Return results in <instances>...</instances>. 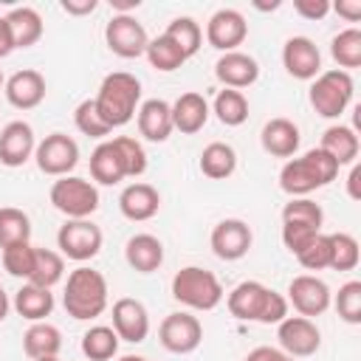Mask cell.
<instances>
[{
	"label": "cell",
	"instance_id": "13",
	"mask_svg": "<svg viewBox=\"0 0 361 361\" xmlns=\"http://www.w3.org/2000/svg\"><path fill=\"white\" fill-rule=\"evenodd\" d=\"M212 251L214 257L226 259V262H234V259H243L254 243V234H251V226L240 217H226L220 220L214 228H212Z\"/></svg>",
	"mask_w": 361,
	"mask_h": 361
},
{
	"label": "cell",
	"instance_id": "16",
	"mask_svg": "<svg viewBox=\"0 0 361 361\" xmlns=\"http://www.w3.org/2000/svg\"><path fill=\"white\" fill-rule=\"evenodd\" d=\"M113 330H116L118 341L141 344L149 336V313H147L144 302H138L133 296L116 299L113 302Z\"/></svg>",
	"mask_w": 361,
	"mask_h": 361
},
{
	"label": "cell",
	"instance_id": "31",
	"mask_svg": "<svg viewBox=\"0 0 361 361\" xmlns=\"http://www.w3.org/2000/svg\"><path fill=\"white\" fill-rule=\"evenodd\" d=\"M14 310L28 319V322H45V316L54 313V293L48 288H39V285H31L25 282L17 293H14Z\"/></svg>",
	"mask_w": 361,
	"mask_h": 361
},
{
	"label": "cell",
	"instance_id": "5",
	"mask_svg": "<svg viewBox=\"0 0 361 361\" xmlns=\"http://www.w3.org/2000/svg\"><path fill=\"white\" fill-rule=\"evenodd\" d=\"M353 93H355V85H353V76L347 71H322L313 82H310V90H307V99H310V107L322 116V118H338L350 102H353Z\"/></svg>",
	"mask_w": 361,
	"mask_h": 361
},
{
	"label": "cell",
	"instance_id": "39",
	"mask_svg": "<svg viewBox=\"0 0 361 361\" xmlns=\"http://www.w3.org/2000/svg\"><path fill=\"white\" fill-rule=\"evenodd\" d=\"M358 259H361V248L353 234L347 231L330 234V268L333 271H353Z\"/></svg>",
	"mask_w": 361,
	"mask_h": 361
},
{
	"label": "cell",
	"instance_id": "49",
	"mask_svg": "<svg viewBox=\"0 0 361 361\" xmlns=\"http://www.w3.org/2000/svg\"><path fill=\"white\" fill-rule=\"evenodd\" d=\"M330 8L344 17L347 23H358L361 20V0H338V3H330Z\"/></svg>",
	"mask_w": 361,
	"mask_h": 361
},
{
	"label": "cell",
	"instance_id": "23",
	"mask_svg": "<svg viewBox=\"0 0 361 361\" xmlns=\"http://www.w3.org/2000/svg\"><path fill=\"white\" fill-rule=\"evenodd\" d=\"M135 121H138V133L152 141V144H161L172 135V107L169 102L164 99H147L138 104V113H135Z\"/></svg>",
	"mask_w": 361,
	"mask_h": 361
},
{
	"label": "cell",
	"instance_id": "21",
	"mask_svg": "<svg viewBox=\"0 0 361 361\" xmlns=\"http://www.w3.org/2000/svg\"><path fill=\"white\" fill-rule=\"evenodd\" d=\"M259 144L274 158H293L296 149H299V144H302V135H299V127L290 118L276 116V118H271V121L262 124Z\"/></svg>",
	"mask_w": 361,
	"mask_h": 361
},
{
	"label": "cell",
	"instance_id": "53",
	"mask_svg": "<svg viewBox=\"0 0 361 361\" xmlns=\"http://www.w3.org/2000/svg\"><path fill=\"white\" fill-rule=\"evenodd\" d=\"M11 51H14V37H11V28H8L6 17H0V59H6Z\"/></svg>",
	"mask_w": 361,
	"mask_h": 361
},
{
	"label": "cell",
	"instance_id": "25",
	"mask_svg": "<svg viewBox=\"0 0 361 361\" xmlns=\"http://www.w3.org/2000/svg\"><path fill=\"white\" fill-rule=\"evenodd\" d=\"M124 259L138 274H152L164 265V243L155 234H133L124 245Z\"/></svg>",
	"mask_w": 361,
	"mask_h": 361
},
{
	"label": "cell",
	"instance_id": "57",
	"mask_svg": "<svg viewBox=\"0 0 361 361\" xmlns=\"http://www.w3.org/2000/svg\"><path fill=\"white\" fill-rule=\"evenodd\" d=\"M37 361H62L59 355H51V358H37Z\"/></svg>",
	"mask_w": 361,
	"mask_h": 361
},
{
	"label": "cell",
	"instance_id": "45",
	"mask_svg": "<svg viewBox=\"0 0 361 361\" xmlns=\"http://www.w3.org/2000/svg\"><path fill=\"white\" fill-rule=\"evenodd\" d=\"M299 265L307 268V271H322V268H330V234H316L299 254H296Z\"/></svg>",
	"mask_w": 361,
	"mask_h": 361
},
{
	"label": "cell",
	"instance_id": "55",
	"mask_svg": "<svg viewBox=\"0 0 361 361\" xmlns=\"http://www.w3.org/2000/svg\"><path fill=\"white\" fill-rule=\"evenodd\" d=\"M8 310H11V302H8V293H6V288L0 285V322L8 316Z\"/></svg>",
	"mask_w": 361,
	"mask_h": 361
},
{
	"label": "cell",
	"instance_id": "27",
	"mask_svg": "<svg viewBox=\"0 0 361 361\" xmlns=\"http://www.w3.org/2000/svg\"><path fill=\"white\" fill-rule=\"evenodd\" d=\"M319 149H324L338 166H350V164L358 161V149H361L358 133L353 127H347V124H333V127H327L322 133Z\"/></svg>",
	"mask_w": 361,
	"mask_h": 361
},
{
	"label": "cell",
	"instance_id": "11",
	"mask_svg": "<svg viewBox=\"0 0 361 361\" xmlns=\"http://www.w3.org/2000/svg\"><path fill=\"white\" fill-rule=\"evenodd\" d=\"M288 305H293V310L305 319H316L322 313L330 310V302H333V293L327 288L324 279L313 276V274H299L290 279L288 285Z\"/></svg>",
	"mask_w": 361,
	"mask_h": 361
},
{
	"label": "cell",
	"instance_id": "15",
	"mask_svg": "<svg viewBox=\"0 0 361 361\" xmlns=\"http://www.w3.org/2000/svg\"><path fill=\"white\" fill-rule=\"evenodd\" d=\"M34 149H37V135L28 121L17 118L0 130V164L3 166L8 169L23 166L25 161L34 158Z\"/></svg>",
	"mask_w": 361,
	"mask_h": 361
},
{
	"label": "cell",
	"instance_id": "17",
	"mask_svg": "<svg viewBox=\"0 0 361 361\" xmlns=\"http://www.w3.org/2000/svg\"><path fill=\"white\" fill-rule=\"evenodd\" d=\"M282 65L293 79L313 82L322 73V54L310 37H290L282 45Z\"/></svg>",
	"mask_w": 361,
	"mask_h": 361
},
{
	"label": "cell",
	"instance_id": "56",
	"mask_svg": "<svg viewBox=\"0 0 361 361\" xmlns=\"http://www.w3.org/2000/svg\"><path fill=\"white\" fill-rule=\"evenodd\" d=\"M118 361H149V358H144V355H121Z\"/></svg>",
	"mask_w": 361,
	"mask_h": 361
},
{
	"label": "cell",
	"instance_id": "54",
	"mask_svg": "<svg viewBox=\"0 0 361 361\" xmlns=\"http://www.w3.org/2000/svg\"><path fill=\"white\" fill-rule=\"evenodd\" d=\"M110 6H113L118 14H130L133 8H138V6H141V0H110Z\"/></svg>",
	"mask_w": 361,
	"mask_h": 361
},
{
	"label": "cell",
	"instance_id": "46",
	"mask_svg": "<svg viewBox=\"0 0 361 361\" xmlns=\"http://www.w3.org/2000/svg\"><path fill=\"white\" fill-rule=\"evenodd\" d=\"M319 231L316 228H310V226H296V223H282V243H285V248L296 257L313 237H316Z\"/></svg>",
	"mask_w": 361,
	"mask_h": 361
},
{
	"label": "cell",
	"instance_id": "1",
	"mask_svg": "<svg viewBox=\"0 0 361 361\" xmlns=\"http://www.w3.org/2000/svg\"><path fill=\"white\" fill-rule=\"evenodd\" d=\"M338 175V164L319 147L307 149L305 155H293L279 169V189L290 197H307L310 192L333 183Z\"/></svg>",
	"mask_w": 361,
	"mask_h": 361
},
{
	"label": "cell",
	"instance_id": "20",
	"mask_svg": "<svg viewBox=\"0 0 361 361\" xmlns=\"http://www.w3.org/2000/svg\"><path fill=\"white\" fill-rule=\"evenodd\" d=\"M118 209L127 220L133 223H144V220H152L161 209V195L152 183H144V180H133L130 186L121 189L118 195Z\"/></svg>",
	"mask_w": 361,
	"mask_h": 361
},
{
	"label": "cell",
	"instance_id": "59",
	"mask_svg": "<svg viewBox=\"0 0 361 361\" xmlns=\"http://www.w3.org/2000/svg\"><path fill=\"white\" fill-rule=\"evenodd\" d=\"M288 361H293V358H288Z\"/></svg>",
	"mask_w": 361,
	"mask_h": 361
},
{
	"label": "cell",
	"instance_id": "47",
	"mask_svg": "<svg viewBox=\"0 0 361 361\" xmlns=\"http://www.w3.org/2000/svg\"><path fill=\"white\" fill-rule=\"evenodd\" d=\"M288 299L282 296V293H276V290H268V299H265V307H262V313H259V324H279L285 316H288Z\"/></svg>",
	"mask_w": 361,
	"mask_h": 361
},
{
	"label": "cell",
	"instance_id": "8",
	"mask_svg": "<svg viewBox=\"0 0 361 361\" xmlns=\"http://www.w3.org/2000/svg\"><path fill=\"white\" fill-rule=\"evenodd\" d=\"M34 161H37L39 172H45L51 178H65L79 164V144L65 133H51L42 141H37Z\"/></svg>",
	"mask_w": 361,
	"mask_h": 361
},
{
	"label": "cell",
	"instance_id": "48",
	"mask_svg": "<svg viewBox=\"0 0 361 361\" xmlns=\"http://www.w3.org/2000/svg\"><path fill=\"white\" fill-rule=\"evenodd\" d=\"M293 11L305 20H324L330 11V0H293Z\"/></svg>",
	"mask_w": 361,
	"mask_h": 361
},
{
	"label": "cell",
	"instance_id": "42",
	"mask_svg": "<svg viewBox=\"0 0 361 361\" xmlns=\"http://www.w3.org/2000/svg\"><path fill=\"white\" fill-rule=\"evenodd\" d=\"M34 251H37V245H31V240L28 243H14V245L3 248V268L11 276L28 282L31 268H34Z\"/></svg>",
	"mask_w": 361,
	"mask_h": 361
},
{
	"label": "cell",
	"instance_id": "33",
	"mask_svg": "<svg viewBox=\"0 0 361 361\" xmlns=\"http://www.w3.org/2000/svg\"><path fill=\"white\" fill-rule=\"evenodd\" d=\"M212 113L217 116L220 124L226 127H240L248 121V99L243 96V90H231V87H223L214 102H212Z\"/></svg>",
	"mask_w": 361,
	"mask_h": 361
},
{
	"label": "cell",
	"instance_id": "19",
	"mask_svg": "<svg viewBox=\"0 0 361 361\" xmlns=\"http://www.w3.org/2000/svg\"><path fill=\"white\" fill-rule=\"evenodd\" d=\"M214 79L223 87L243 90V87H251L259 79V65L251 54L228 51V54H220V59L214 62Z\"/></svg>",
	"mask_w": 361,
	"mask_h": 361
},
{
	"label": "cell",
	"instance_id": "12",
	"mask_svg": "<svg viewBox=\"0 0 361 361\" xmlns=\"http://www.w3.org/2000/svg\"><path fill=\"white\" fill-rule=\"evenodd\" d=\"M276 338H279V350L288 358H307L322 347V333L316 322L305 316H285L276 324Z\"/></svg>",
	"mask_w": 361,
	"mask_h": 361
},
{
	"label": "cell",
	"instance_id": "36",
	"mask_svg": "<svg viewBox=\"0 0 361 361\" xmlns=\"http://www.w3.org/2000/svg\"><path fill=\"white\" fill-rule=\"evenodd\" d=\"M144 56L149 59V65L155 68V71H161V73H172V71H178L183 62H186V54L166 37V34H161V37H155V39H149L147 42V51H144Z\"/></svg>",
	"mask_w": 361,
	"mask_h": 361
},
{
	"label": "cell",
	"instance_id": "14",
	"mask_svg": "<svg viewBox=\"0 0 361 361\" xmlns=\"http://www.w3.org/2000/svg\"><path fill=\"white\" fill-rule=\"evenodd\" d=\"M248 37V23L237 8H217L206 23V42L223 54L237 51Z\"/></svg>",
	"mask_w": 361,
	"mask_h": 361
},
{
	"label": "cell",
	"instance_id": "40",
	"mask_svg": "<svg viewBox=\"0 0 361 361\" xmlns=\"http://www.w3.org/2000/svg\"><path fill=\"white\" fill-rule=\"evenodd\" d=\"M282 223H296V226H310L316 231H322L324 223V212L316 200L310 197H290V203H285L282 209Z\"/></svg>",
	"mask_w": 361,
	"mask_h": 361
},
{
	"label": "cell",
	"instance_id": "26",
	"mask_svg": "<svg viewBox=\"0 0 361 361\" xmlns=\"http://www.w3.org/2000/svg\"><path fill=\"white\" fill-rule=\"evenodd\" d=\"M90 178L102 186H116L127 178V166H124V158L116 141H102L90 152Z\"/></svg>",
	"mask_w": 361,
	"mask_h": 361
},
{
	"label": "cell",
	"instance_id": "58",
	"mask_svg": "<svg viewBox=\"0 0 361 361\" xmlns=\"http://www.w3.org/2000/svg\"><path fill=\"white\" fill-rule=\"evenodd\" d=\"M3 85H6V79H3V71H0V87H3Z\"/></svg>",
	"mask_w": 361,
	"mask_h": 361
},
{
	"label": "cell",
	"instance_id": "2",
	"mask_svg": "<svg viewBox=\"0 0 361 361\" xmlns=\"http://www.w3.org/2000/svg\"><path fill=\"white\" fill-rule=\"evenodd\" d=\"M96 110L102 116V121L113 130V127H124L135 118L138 104H141V82L127 73V71H113L102 79L99 93L93 96Z\"/></svg>",
	"mask_w": 361,
	"mask_h": 361
},
{
	"label": "cell",
	"instance_id": "28",
	"mask_svg": "<svg viewBox=\"0 0 361 361\" xmlns=\"http://www.w3.org/2000/svg\"><path fill=\"white\" fill-rule=\"evenodd\" d=\"M59 350H62V333L51 322H31V327L23 333V353L31 361L59 355Z\"/></svg>",
	"mask_w": 361,
	"mask_h": 361
},
{
	"label": "cell",
	"instance_id": "34",
	"mask_svg": "<svg viewBox=\"0 0 361 361\" xmlns=\"http://www.w3.org/2000/svg\"><path fill=\"white\" fill-rule=\"evenodd\" d=\"M62 276H65V257L59 251H51V248H37L28 282L51 290L56 282H62Z\"/></svg>",
	"mask_w": 361,
	"mask_h": 361
},
{
	"label": "cell",
	"instance_id": "30",
	"mask_svg": "<svg viewBox=\"0 0 361 361\" xmlns=\"http://www.w3.org/2000/svg\"><path fill=\"white\" fill-rule=\"evenodd\" d=\"M197 166H200V172H203L206 178H212V180H226V178H231L234 169H237V152H234V147L226 144V141H212V144L203 147Z\"/></svg>",
	"mask_w": 361,
	"mask_h": 361
},
{
	"label": "cell",
	"instance_id": "3",
	"mask_svg": "<svg viewBox=\"0 0 361 361\" xmlns=\"http://www.w3.org/2000/svg\"><path fill=\"white\" fill-rule=\"evenodd\" d=\"M107 279L102 271L79 265L76 271L68 274L65 293H62V307L71 319L76 322H90L107 310Z\"/></svg>",
	"mask_w": 361,
	"mask_h": 361
},
{
	"label": "cell",
	"instance_id": "7",
	"mask_svg": "<svg viewBox=\"0 0 361 361\" xmlns=\"http://www.w3.org/2000/svg\"><path fill=\"white\" fill-rule=\"evenodd\" d=\"M104 245V234L93 220H65L56 231V248L73 262L93 259Z\"/></svg>",
	"mask_w": 361,
	"mask_h": 361
},
{
	"label": "cell",
	"instance_id": "10",
	"mask_svg": "<svg viewBox=\"0 0 361 361\" xmlns=\"http://www.w3.org/2000/svg\"><path fill=\"white\" fill-rule=\"evenodd\" d=\"M104 42L107 48L121 59H138L147 51V28L133 14H113L104 25Z\"/></svg>",
	"mask_w": 361,
	"mask_h": 361
},
{
	"label": "cell",
	"instance_id": "41",
	"mask_svg": "<svg viewBox=\"0 0 361 361\" xmlns=\"http://www.w3.org/2000/svg\"><path fill=\"white\" fill-rule=\"evenodd\" d=\"M330 305H336V313H338L341 322H347V324H361V282H358V279L344 282V285L338 288V293L333 296Z\"/></svg>",
	"mask_w": 361,
	"mask_h": 361
},
{
	"label": "cell",
	"instance_id": "9",
	"mask_svg": "<svg viewBox=\"0 0 361 361\" xmlns=\"http://www.w3.org/2000/svg\"><path fill=\"white\" fill-rule=\"evenodd\" d=\"M158 341L166 353H175V355H189L200 347L203 341V324L197 316L186 313V310H178V313H169L161 327H158Z\"/></svg>",
	"mask_w": 361,
	"mask_h": 361
},
{
	"label": "cell",
	"instance_id": "51",
	"mask_svg": "<svg viewBox=\"0 0 361 361\" xmlns=\"http://www.w3.org/2000/svg\"><path fill=\"white\" fill-rule=\"evenodd\" d=\"M65 14H73V17H85V14H93L96 11V0H62L59 3Z\"/></svg>",
	"mask_w": 361,
	"mask_h": 361
},
{
	"label": "cell",
	"instance_id": "4",
	"mask_svg": "<svg viewBox=\"0 0 361 361\" xmlns=\"http://www.w3.org/2000/svg\"><path fill=\"white\" fill-rule=\"evenodd\" d=\"M172 299L186 305L189 310H214L223 302V285L220 279L200 268V265H186L172 276Z\"/></svg>",
	"mask_w": 361,
	"mask_h": 361
},
{
	"label": "cell",
	"instance_id": "43",
	"mask_svg": "<svg viewBox=\"0 0 361 361\" xmlns=\"http://www.w3.org/2000/svg\"><path fill=\"white\" fill-rule=\"evenodd\" d=\"M73 124H76V130H79L82 135H87V138H104V135L110 133V127L102 121V116H99L93 99H85V102L76 104V110H73Z\"/></svg>",
	"mask_w": 361,
	"mask_h": 361
},
{
	"label": "cell",
	"instance_id": "37",
	"mask_svg": "<svg viewBox=\"0 0 361 361\" xmlns=\"http://www.w3.org/2000/svg\"><path fill=\"white\" fill-rule=\"evenodd\" d=\"M31 240V217L17 206L0 209V248Z\"/></svg>",
	"mask_w": 361,
	"mask_h": 361
},
{
	"label": "cell",
	"instance_id": "38",
	"mask_svg": "<svg viewBox=\"0 0 361 361\" xmlns=\"http://www.w3.org/2000/svg\"><path fill=\"white\" fill-rule=\"evenodd\" d=\"M164 34L186 54V59L195 56V54L200 51V45H203V28H200V23L192 20V17H175V20L166 25Z\"/></svg>",
	"mask_w": 361,
	"mask_h": 361
},
{
	"label": "cell",
	"instance_id": "18",
	"mask_svg": "<svg viewBox=\"0 0 361 361\" xmlns=\"http://www.w3.org/2000/svg\"><path fill=\"white\" fill-rule=\"evenodd\" d=\"M3 93L8 99L11 107L17 110H34L42 104L45 93H48V85H45V76L34 68H23L17 73H11L3 85Z\"/></svg>",
	"mask_w": 361,
	"mask_h": 361
},
{
	"label": "cell",
	"instance_id": "24",
	"mask_svg": "<svg viewBox=\"0 0 361 361\" xmlns=\"http://www.w3.org/2000/svg\"><path fill=\"white\" fill-rule=\"evenodd\" d=\"M268 290H271V288H265V285L257 282V279H245V282L234 285L231 293H228V299H226L228 313H231L234 319H240V322H257L259 313H262V307H265Z\"/></svg>",
	"mask_w": 361,
	"mask_h": 361
},
{
	"label": "cell",
	"instance_id": "44",
	"mask_svg": "<svg viewBox=\"0 0 361 361\" xmlns=\"http://www.w3.org/2000/svg\"><path fill=\"white\" fill-rule=\"evenodd\" d=\"M113 141H116V147H118V152L124 158L127 178H141L147 172V149L141 147V141L133 138V135H118Z\"/></svg>",
	"mask_w": 361,
	"mask_h": 361
},
{
	"label": "cell",
	"instance_id": "50",
	"mask_svg": "<svg viewBox=\"0 0 361 361\" xmlns=\"http://www.w3.org/2000/svg\"><path fill=\"white\" fill-rule=\"evenodd\" d=\"M243 361H288V355L282 350H276V347L262 344V347H254Z\"/></svg>",
	"mask_w": 361,
	"mask_h": 361
},
{
	"label": "cell",
	"instance_id": "32",
	"mask_svg": "<svg viewBox=\"0 0 361 361\" xmlns=\"http://www.w3.org/2000/svg\"><path fill=\"white\" fill-rule=\"evenodd\" d=\"M118 353V336L107 324H93L82 333V355L87 361H110Z\"/></svg>",
	"mask_w": 361,
	"mask_h": 361
},
{
	"label": "cell",
	"instance_id": "52",
	"mask_svg": "<svg viewBox=\"0 0 361 361\" xmlns=\"http://www.w3.org/2000/svg\"><path fill=\"white\" fill-rule=\"evenodd\" d=\"M347 195L353 200H361V164H350V175H347Z\"/></svg>",
	"mask_w": 361,
	"mask_h": 361
},
{
	"label": "cell",
	"instance_id": "35",
	"mask_svg": "<svg viewBox=\"0 0 361 361\" xmlns=\"http://www.w3.org/2000/svg\"><path fill=\"white\" fill-rule=\"evenodd\" d=\"M330 56L336 59L338 71H353L361 65V31L358 28H344L330 39Z\"/></svg>",
	"mask_w": 361,
	"mask_h": 361
},
{
	"label": "cell",
	"instance_id": "29",
	"mask_svg": "<svg viewBox=\"0 0 361 361\" xmlns=\"http://www.w3.org/2000/svg\"><path fill=\"white\" fill-rule=\"evenodd\" d=\"M6 23H8V28H11L14 48H31V45H37V42L42 39L45 25H42L39 11L31 8V6H17V8H11V11L6 14Z\"/></svg>",
	"mask_w": 361,
	"mask_h": 361
},
{
	"label": "cell",
	"instance_id": "6",
	"mask_svg": "<svg viewBox=\"0 0 361 361\" xmlns=\"http://www.w3.org/2000/svg\"><path fill=\"white\" fill-rule=\"evenodd\" d=\"M51 203L56 212H62L68 220H90V214L99 209V189L87 178L65 175L56 178L51 186Z\"/></svg>",
	"mask_w": 361,
	"mask_h": 361
},
{
	"label": "cell",
	"instance_id": "22",
	"mask_svg": "<svg viewBox=\"0 0 361 361\" xmlns=\"http://www.w3.org/2000/svg\"><path fill=\"white\" fill-rule=\"evenodd\" d=\"M172 107V127L178 130V133H183V135H195V133H200L203 127H206V121H209V102L203 99V93H197V90H186V93H180L178 99H175V104H169Z\"/></svg>",
	"mask_w": 361,
	"mask_h": 361
}]
</instances>
